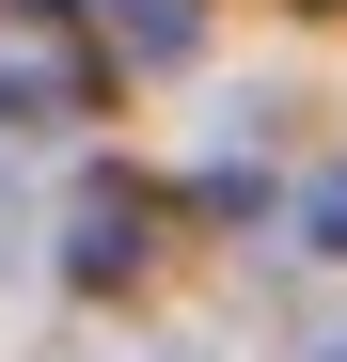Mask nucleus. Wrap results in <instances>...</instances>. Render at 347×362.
I'll return each instance as SVG.
<instances>
[{
  "instance_id": "1",
  "label": "nucleus",
  "mask_w": 347,
  "mask_h": 362,
  "mask_svg": "<svg viewBox=\"0 0 347 362\" xmlns=\"http://www.w3.org/2000/svg\"><path fill=\"white\" fill-rule=\"evenodd\" d=\"M142 221H158L142 173H95V189L64 205V268H79V284H127V268H142Z\"/></svg>"
},
{
  "instance_id": "2",
  "label": "nucleus",
  "mask_w": 347,
  "mask_h": 362,
  "mask_svg": "<svg viewBox=\"0 0 347 362\" xmlns=\"http://www.w3.org/2000/svg\"><path fill=\"white\" fill-rule=\"evenodd\" d=\"M79 95H95V64H79L47 16H32V32H0V127H32V110H79Z\"/></svg>"
},
{
  "instance_id": "3",
  "label": "nucleus",
  "mask_w": 347,
  "mask_h": 362,
  "mask_svg": "<svg viewBox=\"0 0 347 362\" xmlns=\"http://www.w3.org/2000/svg\"><path fill=\"white\" fill-rule=\"evenodd\" d=\"M190 0H110V47H127V64H190Z\"/></svg>"
},
{
  "instance_id": "4",
  "label": "nucleus",
  "mask_w": 347,
  "mask_h": 362,
  "mask_svg": "<svg viewBox=\"0 0 347 362\" xmlns=\"http://www.w3.org/2000/svg\"><path fill=\"white\" fill-rule=\"evenodd\" d=\"M300 252H347V173H316V189H300Z\"/></svg>"
},
{
  "instance_id": "5",
  "label": "nucleus",
  "mask_w": 347,
  "mask_h": 362,
  "mask_svg": "<svg viewBox=\"0 0 347 362\" xmlns=\"http://www.w3.org/2000/svg\"><path fill=\"white\" fill-rule=\"evenodd\" d=\"M331 16H347V0H331Z\"/></svg>"
}]
</instances>
